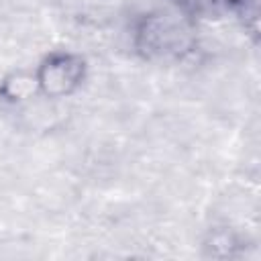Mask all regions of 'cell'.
Here are the masks:
<instances>
[{
    "label": "cell",
    "instance_id": "1",
    "mask_svg": "<svg viewBox=\"0 0 261 261\" xmlns=\"http://www.w3.org/2000/svg\"><path fill=\"white\" fill-rule=\"evenodd\" d=\"M84 77V59L71 53H55L45 59L37 73L39 88L53 96H65L73 92Z\"/></svg>",
    "mask_w": 261,
    "mask_h": 261
}]
</instances>
